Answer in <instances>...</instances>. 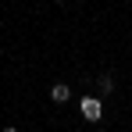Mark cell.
Listing matches in <instances>:
<instances>
[{"label": "cell", "mask_w": 132, "mask_h": 132, "mask_svg": "<svg viewBox=\"0 0 132 132\" xmlns=\"http://www.w3.org/2000/svg\"><path fill=\"white\" fill-rule=\"evenodd\" d=\"M111 86H114V82H111V75H100V89H104V93H111Z\"/></svg>", "instance_id": "cell-3"}, {"label": "cell", "mask_w": 132, "mask_h": 132, "mask_svg": "<svg viewBox=\"0 0 132 132\" xmlns=\"http://www.w3.org/2000/svg\"><path fill=\"white\" fill-rule=\"evenodd\" d=\"M4 132H18V129H4Z\"/></svg>", "instance_id": "cell-4"}, {"label": "cell", "mask_w": 132, "mask_h": 132, "mask_svg": "<svg viewBox=\"0 0 132 132\" xmlns=\"http://www.w3.org/2000/svg\"><path fill=\"white\" fill-rule=\"evenodd\" d=\"M82 114H86L89 121H100V118H104V104H100L96 96H82Z\"/></svg>", "instance_id": "cell-1"}, {"label": "cell", "mask_w": 132, "mask_h": 132, "mask_svg": "<svg viewBox=\"0 0 132 132\" xmlns=\"http://www.w3.org/2000/svg\"><path fill=\"white\" fill-rule=\"evenodd\" d=\"M50 96H54L57 104H64V100H68V96H71V93H68V86H61V82H57V86L50 89Z\"/></svg>", "instance_id": "cell-2"}]
</instances>
